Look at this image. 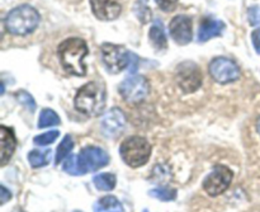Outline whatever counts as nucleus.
<instances>
[{"label": "nucleus", "mask_w": 260, "mask_h": 212, "mask_svg": "<svg viewBox=\"0 0 260 212\" xmlns=\"http://www.w3.org/2000/svg\"><path fill=\"white\" fill-rule=\"evenodd\" d=\"M109 157L104 150L96 146H86L79 155H71L63 163V170L71 175H84L107 167Z\"/></svg>", "instance_id": "nucleus-1"}, {"label": "nucleus", "mask_w": 260, "mask_h": 212, "mask_svg": "<svg viewBox=\"0 0 260 212\" xmlns=\"http://www.w3.org/2000/svg\"><path fill=\"white\" fill-rule=\"evenodd\" d=\"M106 86L98 81H90L81 86L74 99L75 108L88 117L101 116L106 108Z\"/></svg>", "instance_id": "nucleus-2"}, {"label": "nucleus", "mask_w": 260, "mask_h": 212, "mask_svg": "<svg viewBox=\"0 0 260 212\" xmlns=\"http://www.w3.org/2000/svg\"><path fill=\"white\" fill-rule=\"evenodd\" d=\"M58 57L61 65L68 71L76 76L86 75V66L84 58L88 55V46L80 38H69L58 46Z\"/></svg>", "instance_id": "nucleus-3"}, {"label": "nucleus", "mask_w": 260, "mask_h": 212, "mask_svg": "<svg viewBox=\"0 0 260 212\" xmlns=\"http://www.w3.org/2000/svg\"><path fill=\"white\" fill-rule=\"evenodd\" d=\"M41 17L37 10L30 5H20L14 8L5 18V27L10 33L25 36L32 33L38 27Z\"/></svg>", "instance_id": "nucleus-4"}, {"label": "nucleus", "mask_w": 260, "mask_h": 212, "mask_svg": "<svg viewBox=\"0 0 260 212\" xmlns=\"http://www.w3.org/2000/svg\"><path fill=\"white\" fill-rule=\"evenodd\" d=\"M122 160L131 168H139L146 164L151 155V145L146 139L132 136L124 140L119 147Z\"/></svg>", "instance_id": "nucleus-5"}, {"label": "nucleus", "mask_w": 260, "mask_h": 212, "mask_svg": "<svg viewBox=\"0 0 260 212\" xmlns=\"http://www.w3.org/2000/svg\"><path fill=\"white\" fill-rule=\"evenodd\" d=\"M175 80L183 93L190 94L197 92L202 86L203 76L201 69L194 63L185 61L178 65L175 71Z\"/></svg>", "instance_id": "nucleus-6"}, {"label": "nucleus", "mask_w": 260, "mask_h": 212, "mask_svg": "<svg viewBox=\"0 0 260 212\" xmlns=\"http://www.w3.org/2000/svg\"><path fill=\"white\" fill-rule=\"evenodd\" d=\"M102 60L109 73L118 74L131 63V52H128L123 46L104 43L102 46Z\"/></svg>", "instance_id": "nucleus-7"}, {"label": "nucleus", "mask_w": 260, "mask_h": 212, "mask_svg": "<svg viewBox=\"0 0 260 212\" xmlns=\"http://www.w3.org/2000/svg\"><path fill=\"white\" fill-rule=\"evenodd\" d=\"M149 81L142 75H132L119 85V93L128 103H140L149 96Z\"/></svg>", "instance_id": "nucleus-8"}, {"label": "nucleus", "mask_w": 260, "mask_h": 212, "mask_svg": "<svg viewBox=\"0 0 260 212\" xmlns=\"http://www.w3.org/2000/svg\"><path fill=\"white\" fill-rule=\"evenodd\" d=\"M234 173L225 165H216L212 172L203 180V188L210 196L221 195L230 187Z\"/></svg>", "instance_id": "nucleus-9"}, {"label": "nucleus", "mask_w": 260, "mask_h": 212, "mask_svg": "<svg viewBox=\"0 0 260 212\" xmlns=\"http://www.w3.org/2000/svg\"><path fill=\"white\" fill-rule=\"evenodd\" d=\"M210 74L213 80L220 84L234 83L241 76L240 68L236 63L226 57L213 58L210 64Z\"/></svg>", "instance_id": "nucleus-10"}, {"label": "nucleus", "mask_w": 260, "mask_h": 212, "mask_svg": "<svg viewBox=\"0 0 260 212\" xmlns=\"http://www.w3.org/2000/svg\"><path fill=\"white\" fill-rule=\"evenodd\" d=\"M127 119L119 108H112L102 118V130L109 139H117L126 129Z\"/></svg>", "instance_id": "nucleus-11"}, {"label": "nucleus", "mask_w": 260, "mask_h": 212, "mask_svg": "<svg viewBox=\"0 0 260 212\" xmlns=\"http://www.w3.org/2000/svg\"><path fill=\"white\" fill-rule=\"evenodd\" d=\"M169 31L178 45H188L193 38L192 19L188 15H177L170 22Z\"/></svg>", "instance_id": "nucleus-12"}, {"label": "nucleus", "mask_w": 260, "mask_h": 212, "mask_svg": "<svg viewBox=\"0 0 260 212\" xmlns=\"http://www.w3.org/2000/svg\"><path fill=\"white\" fill-rule=\"evenodd\" d=\"M94 15L101 20H113L119 17L122 7L118 0H90Z\"/></svg>", "instance_id": "nucleus-13"}, {"label": "nucleus", "mask_w": 260, "mask_h": 212, "mask_svg": "<svg viewBox=\"0 0 260 212\" xmlns=\"http://www.w3.org/2000/svg\"><path fill=\"white\" fill-rule=\"evenodd\" d=\"M0 146H2V165H7L14 154L17 140L13 130L4 125L0 127Z\"/></svg>", "instance_id": "nucleus-14"}, {"label": "nucleus", "mask_w": 260, "mask_h": 212, "mask_svg": "<svg viewBox=\"0 0 260 212\" xmlns=\"http://www.w3.org/2000/svg\"><path fill=\"white\" fill-rule=\"evenodd\" d=\"M225 29V24L223 22L218 19H213V18H205L202 19L200 25V31H198V41L200 42H206V41L211 40L213 37H217Z\"/></svg>", "instance_id": "nucleus-15"}, {"label": "nucleus", "mask_w": 260, "mask_h": 212, "mask_svg": "<svg viewBox=\"0 0 260 212\" xmlns=\"http://www.w3.org/2000/svg\"><path fill=\"white\" fill-rule=\"evenodd\" d=\"M149 37L151 43L154 45V47L157 48V50H165V48L168 47V41L164 32V25L161 24V22H160L159 19L155 20L154 24H152L149 33Z\"/></svg>", "instance_id": "nucleus-16"}, {"label": "nucleus", "mask_w": 260, "mask_h": 212, "mask_svg": "<svg viewBox=\"0 0 260 212\" xmlns=\"http://www.w3.org/2000/svg\"><path fill=\"white\" fill-rule=\"evenodd\" d=\"M94 212H124L122 203L114 196H106L95 202Z\"/></svg>", "instance_id": "nucleus-17"}, {"label": "nucleus", "mask_w": 260, "mask_h": 212, "mask_svg": "<svg viewBox=\"0 0 260 212\" xmlns=\"http://www.w3.org/2000/svg\"><path fill=\"white\" fill-rule=\"evenodd\" d=\"M93 183L95 186L96 190L104 191V192H108V191L114 190L116 187V175L112 174V173H102V174L95 175L93 178Z\"/></svg>", "instance_id": "nucleus-18"}, {"label": "nucleus", "mask_w": 260, "mask_h": 212, "mask_svg": "<svg viewBox=\"0 0 260 212\" xmlns=\"http://www.w3.org/2000/svg\"><path fill=\"white\" fill-rule=\"evenodd\" d=\"M51 160V150H33L28 154V162L30 167L42 168L50 163Z\"/></svg>", "instance_id": "nucleus-19"}, {"label": "nucleus", "mask_w": 260, "mask_h": 212, "mask_svg": "<svg viewBox=\"0 0 260 212\" xmlns=\"http://www.w3.org/2000/svg\"><path fill=\"white\" fill-rule=\"evenodd\" d=\"M60 117L57 116L55 111L52 109H43L40 114V119H38V129H46V127L57 126L60 125Z\"/></svg>", "instance_id": "nucleus-20"}, {"label": "nucleus", "mask_w": 260, "mask_h": 212, "mask_svg": "<svg viewBox=\"0 0 260 212\" xmlns=\"http://www.w3.org/2000/svg\"><path fill=\"white\" fill-rule=\"evenodd\" d=\"M74 149V141L71 139L70 135H66L63 137V140L61 141V144L58 145L57 147V152H56V164H60L61 162L66 159L69 157L71 152Z\"/></svg>", "instance_id": "nucleus-21"}, {"label": "nucleus", "mask_w": 260, "mask_h": 212, "mask_svg": "<svg viewBox=\"0 0 260 212\" xmlns=\"http://www.w3.org/2000/svg\"><path fill=\"white\" fill-rule=\"evenodd\" d=\"M135 14L141 23H149L151 19V10L147 7V0H137L135 4Z\"/></svg>", "instance_id": "nucleus-22"}, {"label": "nucleus", "mask_w": 260, "mask_h": 212, "mask_svg": "<svg viewBox=\"0 0 260 212\" xmlns=\"http://www.w3.org/2000/svg\"><path fill=\"white\" fill-rule=\"evenodd\" d=\"M150 196L154 198H157L160 201H174L177 198V191L173 190V188L168 187H160L155 188V190L150 191Z\"/></svg>", "instance_id": "nucleus-23"}, {"label": "nucleus", "mask_w": 260, "mask_h": 212, "mask_svg": "<svg viewBox=\"0 0 260 212\" xmlns=\"http://www.w3.org/2000/svg\"><path fill=\"white\" fill-rule=\"evenodd\" d=\"M58 136H60V132H58L57 130H55V131H48L40 135V136H36L35 139H33V142H35L36 145H40V146H46V145H50L52 144L53 141H56Z\"/></svg>", "instance_id": "nucleus-24"}, {"label": "nucleus", "mask_w": 260, "mask_h": 212, "mask_svg": "<svg viewBox=\"0 0 260 212\" xmlns=\"http://www.w3.org/2000/svg\"><path fill=\"white\" fill-rule=\"evenodd\" d=\"M15 97H17L18 101H19L20 103L23 104V106L27 107V108L29 109L30 112H35L36 111V102H35V99H33L32 97H30L29 94L27 93V92H18V93L15 94Z\"/></svg>", "instance_id": "nucleus-25"}, {"label": "nucleus", "mask_w": 260, "mask_h": 212, "mask_svg": "<svg viewBox=\"0 0 260 212\" xmlns=\"http://www.w3.org/2000/svg\"><path fill=\"white\" fill-rule=\"evenodd\" d=\"M248 18L251 25H259L260 24V7L259 5H254L250 7L248 10Z\"/></svg>", "instance_id": "nucleus-26"}, {"label": "nucleus", "mask_w": 260, "mask_h": 212, "mask_svg": "<svg viewBox=\"0 0 260 212\" xmlns=\"http://www.w3.org/2000/svg\"><path fill=\"white\" fill-rule=\"evenodd\" d=\"M155 2H156L157 7L161 10H164V12H172V10H174L177 8L179 0H155Z\"/></svg>", "instance_id": "nucleus-27"}, {"label": "nucleus", "mask_w": 260, "mask_h": 212, "mask_svg": "<svg viewBox=\"0 0 260 212\" xmlns=\"http://www.w3.org/2000/svg\"><path fill=\"white\" fill-rule=\"evenodd\" d=\"M251 40H253L254 48H255L256 52L260 55V28L254 31L253 35H251Z\"/></svg>", "instance_id": "nucleus-28"}, {"label": "nucleus", "mask_w": 260, "mask_h": 212, "mask_svg": "<svg viewBox=\"0 0 260 212\" xmlns=\"http://www.w3.org/2000/svg\"><path fill=\"white\" fill-rule=\"evenodd\" d=\"M0 190H2V195H0V203H2V205H5V203L12 198V193H10V191H8L7 188H5L4 185H2Z\"/></svg>", "instance_id": "nucleus-29"}, {"label": "nucleus", "mask_w": 260, "mask_h": 212, "mask_svg": "<svg viewBox=\"0 0 260 212\" xmlns=\"http://www.w3.org/2000/svg\"><path fill=\"white\" fill-rule=\"evenodd\" d=\"M256 129H258V132H259V135H260V118L258 119V122H256Z\"/></svg>", "instance_id": "nucleus-30"}, {"label": "nucleus", "mask_w": 260, "mask_h": 212, "mask_svg": "<svg viewBox=\"0 0 260 212\" xmlns=\"http://www.w3.org/2000/svg\"><path fill=\"white\" fill-rule=\"evenodd\" d=\"M144 212H149V211H147V210H144Z\"/></svg>", "instance_id": "nucleus-31"}]
</instances>
